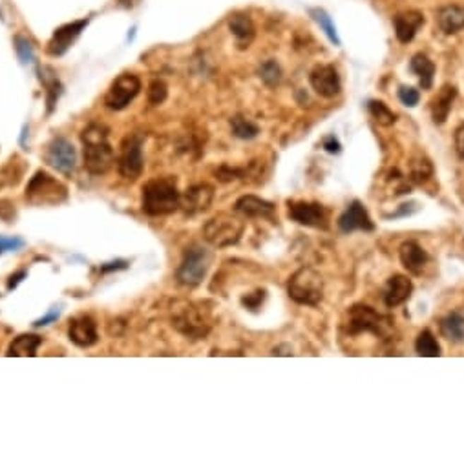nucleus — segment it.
Segmentation results:
<instances>
[{"mask_svg": "<svg viewBox=\"0 0 464 465\" xmlns=\"http://www.w3.org/2000/svg\"><path fill=\"white\" fill-rule=\"evenodd\" d=\"M437 23L446 35H453V33H459L460 30H464V8L463 6L451 4L441 8L437 15Z\"/></svg>", "mask_w": 464, "mask_h": 465, "instance_id": "obj_23", "label": "nucleus"}, {"mask_svg": "<svg viewBox=\"0 0 464 465\" xmlns=\"http://www.w3.org/2000/svg\"><path fill=\"white\" fill-rule=\"evenodd\" d=\"M167 84H165L163 80H152V84L148 86V101L154 106L161 104V102H165V99H167Z\"/></svg>", "mask_w": 464, "mask_h": 465, "instance_id": "obj_36", "label": "nucleus"}, {"mask_svg": "<svg viewBox=\"0 0 464 465\" xmlns=\"http://www.w3.org/2000/svg\"><path fill=\"white\" fill-rule=\"evenodd\" d=\"M83 139L84 168L92 176H102L112 168L115 161L114 150L108 145L107 128L101 124H90L81 135Z\"/></svg>", "mask_w": 464, "mask_h": 465, "instance_id": "obj_1", "label": "nucleus"}, {"mask_svg": "<svg viewBox=\"0 0 464 465\" xmlns=\"http://www.w3.org/2000/svg\"><path fill=\"white\" fill-rule=\"evenodd\" d=\"M245 223L236 215L218 214L216 217L208 219L203 227V236L208 243L216 248L236 245L244 234Z\"/></svg>", "mask_w": 464, "mask_h": 465, "instance_id": "obj_6", "label": "nucleus"}, {"mask_svg": "<svg viewBox=\"0 0 464 465\" xmlns=\"http://www.w3.org/2000/svg\"><path fill=\"white\" fill-rule=\"evenodd\" d=\"M263 299H266V290H258L254 294L244 296V298H242V303H244L247 308H251V310H256L261 303H263Z\"/></svg>", "mask_w": 464, "mask_h": 465, "instance_id": "obj_39", "label": "nucleus"}, {"mask_svg": "<svg viewBox=\"0 0 464 465\" xmlns=\"http://www.w3.org/2000/svg\"><path fill=\"white\" fill-rule=\"evenodd\" d=\"M384 327V318L376 310H373L371 307H367V305H355V307H351L350 312H347L345 329H347L350 334H382Z\"/></svg>", "mask_w": 464, "mask_h": 465, "instance_id": "obj_11", "label": "nucleus"}, {"mask_svg": "<svg viewBox=\"0 0 464 465\" xmlns=\"http://www.w3.org/2000/svg\"><path fill=\"white\" fill-rule=\"evenodd\" d=\"M289 217L298 224L311 229L326 230L329 227L328 210L320 203L311 201H289Z\"/></svg>", "mask_w": 464, "mask_h": 465, "instance_id": "obj_12", "label": "nucleus"}, {"mask_svg": "<svg viewBox=\"0 0 464 465\" xmlns=\"http://www.w3.org/2000/svg\"><path fill=\"white\" fill-rule=\"evenodd\" d=\"M68 188L61 181L49 176L48 171L39 170L31 177L26 188L28 203L35 207H49V205H61L66 201Z\"/></svg>", "mask_w": 464, "mask_h": 465, "instance_id": "obj_5", "label": "nucleus"}, {"mask_svg": "<svg viewBox=\"0 0 464 465\" xmlns=\"http://www.w3.org/2000/svg\"><path fill=\"white\" fill-rule=\"evenodd\" d=\"M139 90H141L139 77H136L133 73L119 75L110 86V90H108L107 97H105V104L114 111L124 110L136 99Z\"/></svg>", "mask_w": 464, "mask_h": 465, "instance_id": "obj_9", "label": "nucleus"}, {"mask_svg": "<svg viewBox=\"0 0 464 465\" xmlns=\"http://www.w3.org/2000/svg\"><path fill=\"white\" fill-rule=\"evenodd\" d=\"M456 97H457L456 86L446 84V86H442V88L439 90L437 97L432 101V117H434L435 124L446 123V119L448 115H450Z\"/></svg>", "mask_w": 464, "mask_h": 465, "instance_id": "obj_22", "label": "nucleus"}, {"mask_svg": "<svg viewBox=\"0 0 464 465\" xmlns=\"http://www.w3.org/2000/svg\"><path fill=\"white\" fill-rule=\"evenodd\" d=\"M395 24V33H397V39L408 44L411 40L415 39L417 31L419 28L424 24V15L415 9H410V11H404V13H398L393 20Z\"/></svg>", "mask_w": 464, "mask_h": 465, "instance_id": "obj_19", "label": "nucleus"}, {"mask_svg": "<svg viewBox=\"0 0 464 465\" xmlns=\"http://www.w3.org/2000/svg\"><path fill=\"white\" fill-rule=\"evenodd\" d=\"M68 336H70V339L76 343L77 347L88 349L97 343V325H95V321L92 318L86 316V314H81V316L70 320Z\"/></svg>", "mask_w": 464, "mask_h": 465, "instance_id": "obj_17", "label": "nucleus"}, {"mask_svg": "<svg viewBox=\"0 0 464 465\" xmlns=\"http://www.w3.org/2000/svg\"><path fill=\"white\" fill-rule=\"evenodd\" d=\"M24 277H28V272H26V270H20V272L13 274V276L9 277V281H8V290L17 289V286L20 285V283H23Z\"/></svg>", "mask_w": 464, "mask_h": 465, "instance_id": "obj_45", "label": "nucleus"}, {"mask_svg": "<svg viewBox=\"0 0 464 465\" xmlns=\"http://www.w3.org/2000/svg\"><path fill=\"white\" fill-rule=\"evenodd\" d=\"M214 201V188L207 183L191 186L179 199V207L185 210V214L196 215L201 212H207Z\"/></svg>", "mask_w": 464, "mask_h": 465, "instance_id": "obj_14", "label": "nucleus"}, {"mask_svg": "<svg viewBox=\"0 0 464 465\" xmlns=\"http://www.w3.org/2000/svg\"><path fill=\"white\" fill-rule=\"evenodd\" d=\"M289 298L297 301L298 305H309L316 307L322 301L323 296V279L320 272L311 267H302L300 270L292 274L287 285Z\"/></svg>", "mask_w": 464, "mask_h": 465, "instance_id": "obj_4", "label": "nucleus"}, {"mask_svg": "<svg viewBox=\"0 0 464 465\" xmlns=\"http://www.w3.org/2000/svg\"><path fill=\"white\" fill-rule=\"evenodd\" d=\"M40 345H42V338L35 336V334H20L8 347V356H15V358L35 356L37 349H39Z\"/></svg>", "mask_w": 464, "mask_h": 465, "instance_id": "obj_24", "label": "nucleus"}, {"mask_svg": "<svg viewBox=\"0 0 464 465\" xmlns=\"http://www.w3.org/2000/svg\"><path fill=\"white\" fill-rule=\"evenodd\" d=\"M229 28L239 40V44H251V40L254 39V24L247 15H232L229 18Z\"/></svg>", "mask_w": 464, "mask_h": 465, "instance_id": "obj_27", "label": "nucleus"}, {"mask_svg": "<svg viewBox=\"0 0 464 465\" xmlns=\"http://www.w3.org/2000/svg\"><path fill=\"white\" fill-rule=\"evenodd\" d=\"M322 145H323V150H326V152H329V154H340V152H342L340 143H338V139H336L335 135L326 137Z\"/></svg>", "mask_w": 464, "mask_h": 465, "instance_id": "obj_43", "label": "nucleus"}, {"mask_svg": "<svg viewBox=\"0 0 464 465\" xmlns=\"http://www.w3.org/2000/svg\"><path fill=\"white\" fill-rule=\"evenodd\" d=\"M143 143L145 137L139 133L126 135L121 143L119 152V174L129 181H136L141 177L145 170V157H143Z\"/></svg>", "mask_w": 464, "mask_h": 465, "instance_id": "obj_8", "label": "nucleus"}, {"mask_svg": "<svg viewBox=\"0 0 464 465\" xmlns=\"http://www.w3.org/2000/svg\"><path fill=\"white\" fill-rule=\"evenodd\" d=\"M26 241L23 237H8V236H0V255L8 254V252H17L20 248H24Z\"/></svg>", "mask_w": 464, "mask_h": 465, "instance_id": "obj_37", "label": "nucleus"}, {"mask_svg": "<svg viewBox=\"0 0 464 465\" xmlns=\"http://www.w3.org/2000/svg\"><path fill=\"white\" fill-rule=\"evenodd\" d=\"M441 334L451 343L464 342V316L459 312H451L441 320Z\"/></svg>", "mask_w": 464, "mask_h": 465, "instance_id": "obj_25", "label": "nucleus"}, {"mask_svg": "<svg viewBox=\"0 0 464 465\" xmlns=\"http://www.w3.org/2000/svg\"><path fill=\"white\" fill-rule=\"evenodd\" d=\"M367 110H369L371 117L375 119L376 123L381 124V126H391V124L397 121V117H395L393 111L389 110L388 106H386L382 101H369V104H367Z\"/></svg>", "mask_w": 464, "mask_h": 465, "instance_id": "obj_31", "label": "nucleus"}, {"mask_svg": "<svg viewBox=\"0 0 464 465\" xmlns=\"http://www.w3.org/2000/svg\"><path fill=\"white\" fill-rule=\"evenodd\" d=\"M411 71L419 77V83L422 86V90H429L432 88V84H434V77H435V64L429 61L426 55L422 53H417L415 57L411 59L410 64Z\"/></svg>", "mask_w": 464, "mask_h": 465, "instance_id": "obj_26", "label": "nucleus"}, {"mask_svg": "<svg viewBox=\"0 0 464 465\" xmlns=\"http://www.w3.org/2000/svg\"><path fill=\"white\" fill-rule=\"evenodd\" d=\"M432 176H434V167H432L428 159H419V161L411 164V179L419 183V185L432 179Z\"/></svg>", "mask_w": 464, "mask_h": 465, "instance_id": "obj_34", "label": "nucleus"}, {"mask_svg": "<svg viewBox=\"0 0 464 465\" xmlns=\"http://www.w3.org/2000/svg\"><path fill=\"white\" fill-rule=\"evenodd\" d=\"M182 193L177 192L176 179L172 177H154L143 186L141 208L148 215H168L179 208Z\"/></svg>", "mask_w": 464, "mask_h": 465, "instance_id": "obj_2", "label": "nucleus"}, {"mask_svg": "<svg viewBox=\"0 0 464 465\" xmlns=\"http://www.w3.org/2000/svg\"><path fill=\"white\" fill-rule=\"evenodd\" d=\"M26 135H28V126L23 128V135H20V145H26Z\"/></svg>", "mask_w": 464, "mask_h": 465, "instance_id": "obj_46", "label": "nucleus"}, {"mask_svg": "<svg viewBox=\"0 0 464 465\" xmlns=\"http://www.w3.org/2000/svg\"><path fill=\"white\" fill-rule=\"evenodd\" d=\"M311 15H313L314 20L319 23V26L322 28L323 31H326V35L329 37V40H331V42H335L336 46H340V39H338V35H336V28L333 26L329 15L326 13L323 9H313V11H311Z\"/></svg>", "mask_w": 464, "mask_h": 465, "instance_id": "obj_33", "label": "nucleus"}, {"mask_svg": "<svg viewBox=\"0 0 464 465\" xmlns=\"http://www.w3.org/2000/svg\"><path fill=\"white\" fill-rule=\"evenodd\" d=\"M456 150L460 159H464V124L456 130Z\"/></svg>", "mask_w": 464, "mask_h": 465, "instance_id": "obj_44", "label": "nucleus"}, {"mask_svg": "<svg viewBox=\"0 0 464 465\" xmlns=\"http://www.w3.org/2000/svg\"><path fill=\"white\" fill-rule=\"evenodd\" d=\"M15 52H17V57L20 61V64L24 66H30V64H35V49L31 46V42L24 37H15Z\"/></svg>", "mask_w": 464, "mask_h": 465, "instance_id": "obj_32", "label": "nucleus"}, {"mask_svg": "<svg viewBox=\"0 0 464 465\" xmlns=\"http://www.w3.org/2000/svg\"><path fill=\"white\" fill-rule=\"evenodd\" d=\"M398 99H400V102H403L404 106H410V108H413V106L419 104L420 93H419V90L403 86V88L398 90Z\"/></svg>", "mask_w": 464, "mask_h": 465, "instance_id": "obj_38", "label": "nucleus"}, {"mask_svg": "<svg viewBox=\"0 0 464 465\" xmlns=\"http://www.w3.org/2000/svg\"><path fill=\"white\" fill-rule=\"evenodd\" d=\"M230 128H232V133H234L238 139H254V137L260 133V128L256 123H252L251 119L242 117V115H236L230 121Z\"/></svg>", "mask_w": 464, "mask_h": 465, "instance_id": "obj_30", "label": "nucleus"}, {"mask_svg": "<svg viewBox=\"0 0 464 465\" xmlns=\"http://www.w3.org/2000/svg\"><path fill=\"white\" fill-rule=\"evenodd\" d=\"M59 316H61V312H59V308H52V310H49L48 314H46V316L39 318V320H37L35 323H33V327H37V329H39V327L52 325L54 321L59 320Z\"/></svg>", "mask_w": 464, "mask_h": 465, "instance_id": "obj_41", "label": "nucleus"}, {"mask_svg": "<svg viewBox=\"0 0 464 465\" xmlns=\"http://www.w3.org/2000/svg\"><path fill=\"white\" fill-rule=\"evenodd\" d=\"M40 80L44 84L46 88V104H48V114L54 111V106L57 102L59 95H61V83H59L57 75L54 73V70L49 68H42L40 70Z\"/></svg>", "mask_w": 464, "mask_h": 465, "instance_id": "obj_28", "label": "nucleus"}, {"mask_svg": "<svg viewBox=\"0 0 464 465\" xmlns=\"http://www.w3.org/2000/svg\"><path fill=\"white\" fill-rule=\"evenodd\" d=\"M398 255H400V263L404 265L408 272L415 274H422V270L428 265V254L420 245H417L415 241H408L400 246V250H398Z\"/></svg>", "mask_w": 464, "mask_h": 465, "instance_id": "obj_21", "label": "nucleus"}, {"mask_svg": "<svg viewBox=\"0 0 464 465\" xmlns=\"http://www.w3.org/2000/svg\"><path fill=\"white\" fill-rule=\"evenodd\" d=\"M44 159L46 163L55 168L59 174L70 176L77 167L76 146L71 145V140H68L66 137H55L46 148Z\"/></svg>", "mask_w": 464, "mask_h": 465, "instance_id": "obj_10", "label": "nucleus"}, {"mask_svg": "<svg viewBox=\"0 0 464 465\" xmlns=\"http://www.w3.org/2000/svg\"><path fill=\"white\" fill-rule=\"evenodd\" d=\"M338 229L344 234H351L355 230H364V232H373L375 230V224H373L371 217L367 214V210L364 208V205L360 201H353L350 207L345 208L344 214L340 215L338 219Z\"/></svg>", "mask_w": 464, "mask_h": 465, "instance_id": "obj_16", "label": "nucleus"}, {"mask_svg": "<svg viewBox=\"0 0 464 465\" xmlns=\"http://www.w3.org/2000/svg\"><path fill=\"white\" fill-rule=\"evenodd\" d=\"M260 77L261 80L269 86H274V84H278L280 79H282V70H280L278 62L276 61H267L263 62L260 66Z\"/></svg>", "mask_w": 464, "mask_h": 465, "instance_id": "obj_35", "label": "nucleus"}, {"mask_svg": "<svg viewBox=\"0 0 464 465\" xmlns=\"http://www.w3.org/2000/svg\"><path fill=\"white\" fill-rule=\"evenodd\" d=\"M236 212L245 217H263V219H273L274 217V205L270 201L258 198V195H244L239 198L234 205Z\"/></svg>", "mask_w": 464, "mask_h": 465, "instance_id": "obj_20", "label": "nucleus"}, {"mask_svg": "<svg viewBox=\"0 0 464 465\" xmlns=\"http://www.w3.org/2000/svg\"><path fill=\"white\" fill-rule=\"evenodd\" d=\"M411 292H413V283H411L410 277L403 276V274L389 277L384 289L386 307L395 308L398 305H403L410 299Z\"/></svg>", "mask_w": 464, "mask_h": 465, "instance_id": "obj_18", "label": "nucleus"}, {"mask_svg": "<svg viewBox=\"0 0 464 465\" xmlns=\"http://www.w3.org/2000/svg\"><path fill=\"white\" fill-rule=\"evenodd\" d=\"M15 217V205L8 199H2L0 201V219L2 221H13Z\"/></svg>", "mask_w": 464, "mask_h": 465, "instance_id": "obj_40", "label": "nucleus"}, {"mask_svg": "<svg viewBox=\"0 0 464 465\" xmlns=\"http://www.w3.org/2000/svg\"><path fill=\"white\" fill-rule=\"evenodd\" d=\"M170 320L174 329L185 338L205 339L210 332V320L198 303L176 301L170 310Z\"/></svg>", "mask_w": 464, "mask_h": 465, "instance_id": "obj_3", "label": "nucleus"}, {"mask_svg": "<svg viewBox=\"0 0 464 465\" xmlns=\"http://www.w3.org/2000/svg\"><path fill=\"white\" fill-rule=\"evenodd\" d=\"M309 83L314 92L319 93L320 97H326V99H333V97L338 95L342 90L338 71H336L335 66H331V64H319V66H314L313 71L309 73Z\"/></svg>", "mask_w": 464, "mask_h": 465, "instance_id": "obj_13", "label": "nucleus"}, {"mask_svg": "<svg viewBox=\"0 0 464 465\" xmlns=\"http://www.w3.org/2000/svg\"><path fill=\"white\" fill-rule=\"evenodd\" d=\"M88 26V18H81L76 23L64 24V26L57 28L54 31V37L48 42V53L54 55V57H61L64 53L70 49V46L73 44V40L83 33L84 28Z\"/></svg>", "mask_w": 464, "mask_h": 465, "instance_id": "obj_15", "label": "nucleus"}, {"mask_svg": "<svg viewBox=\"0 0 464 465\" xmlns=\"http://www.w3.org/2000/svg\"><path fill=\"white\" fill-rule=\"evenodd\" d=\"M415 351L417 354L424 356V358H437L441 356V345L429 330H422L415 342Z\"/></svg>", "mask_w": 464, "mask_h": 465, "instance_id": "obj_29", "label": "nucleus"}, {"mask_svg": "<svg viewBox=\"0 0 464 465\" xmlns=\"http://www.w3.org/2000/svg\"><path fill=\"white\" fill-rule=\"evenodd\" d=\"M210 263H213V254L203 246L192 245L191 248H186L182 265L177 268V281L186 286H198L207 276Z\"/></svg>", "mask_w": 464, "mask_h": 465, "instance_id": "obj_7", "label": "nucleus"}, {"mask_svg": "<svg viewBox=\"0 0 464 465\" xmlns=\"http://www.w3.org/2000/svg\"><path fill=\"white\" fill-rule=\"evenodd\" d=\"M124 268H129V261H124V259H115V261L102 265L101 272L110 274V272H117V270H124Z\"/></svg>", "mask_w": 464, "mask_h": 465, "instance_id": "obj_42", "label": "nucleus"}]
</instances>
